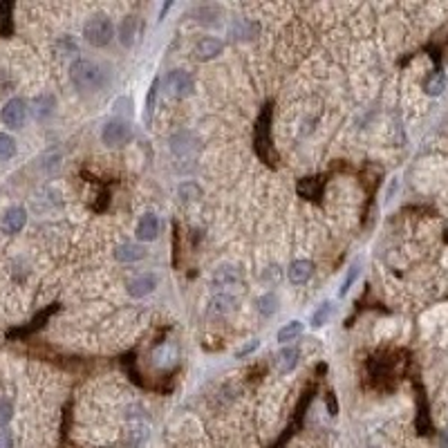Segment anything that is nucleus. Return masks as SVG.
Here are the masks:
<instances>
[{
	"label": "nucleus",
	"mask_w": 448,
	"mask_h": 448,
	"mask_svg": "<svg viewBox=\"0 0 448 448\" xmlns=\"http://www.w3.org/2000/svg\"><path fill=\"white\" fill-rule=\"evenodd\" d=\"M69 81L78 90V92H97L108 83V72L103 65H99L90 58H76L69 65Z\"/></svg>",
	"instance_id": "nucleus-1"
},
{
	"label": "nucleus",
	"mask_w": 448,
	"mask_h": 448,
	"mask_svg": "<svg viewBox=\"0 0 448 448\" xmlns=\"http://www.w3.org/2000/svg\"><path fill=\"white\" fill-rule=\"evenodd\" d=\"M83 38L92 47H106L115 38V25L106 14L90 16L83 25Z\"/></svg>",
	"instance_id": "nucleus-2"
},
{
	"label": "nucleus",
	"mask_w": 448,
	"mask_h": 448,
	"mask_svg": "<svg viewBox=\"0 0 448 448\" xmlns=\"http://www.w3.org/2000/svg\"><path fill=\"white\" fill-rule=\"evenodd\" d=\"M101 139L108 148H124L126 144H131V139H133V126L122 117L110 119V122L103 126Z\"/></svg>",
	"instance_id": "nucleus-3"
},
{
	"label": "nucleus",
	"mask_w": 448,
	"mask_h": 448,
	"mask_svg": "<svg viewBox=\"0 0 448 448\" xmlns=\"http://www.w3.org/2000/svg\"><path fill=\"white\" fill-rule=\"evenodd\" d=\"M164 85H166L168 94H171V97L186 99V97H191V92H193V76L188 72H184V69H173V72L166 74Z\"/></svg>",
	"instance_id": "nucleus-4"
},
{
	"label": "nucleus",
	"mask_w": 448,
	"mask_h": 448,
	"mask_svg": "<svg viewBox=\"0 0 448 448\" xmlns=\"http://www.w3.org/2000/svg\"><path fill=\"white\" fill-rule=\"evenodd\" d=\"M0 119H3V124L9 128H23L25 119H27V103L18 97L9 99L3 110H0Z\"/></svg>",
	"instance_id": "nucleus-5"
},
{
	"label": "nucleus",
	"mask_w": 448,
	"mask_h": 448,
	"mask_svg": "<svg viewBox=\"0 0 448 448\" xmlns=\"http://www.w3.org/2000/svg\"><path fill=\"white\" fill-rule=\"evenodd\" d=\"M117 34H119V43H122L124 47L131 49L135 43H137V38L139 34H142V18L131 14V16H126L122 23H119V29H117Z\"/></svg>",
	"instance_id": "nucleus-6"
},
{
	"label": "nucleus",
	"mask_w": 448,
	"mask_h": 448,
	"mask_svg": "<svg viewBox=\"0 0 448 448\" xmlns=\"http://www.w3.org/2000/svg\"><path fill=\"white\" fill-rule=\"evenodd\" d=\"M222 49H224V43L220 41V38H215V36H204L197 41L195 45V58L197 61H211V58L215 56H220L222 54Z\"/></svg>",
	"instance_id": "nucleus-7"
},
{
	"label": "nucleus",
	"mask_w": 448,
	"mask_h": 448,
	"mask_svg": "<svg viewBox=\"0 0 448 448\" xmlns=\"http://www.w3.org/2000/svg\"><path fill=\"white\" fill-rule=\"evenodd\" d=\"M126 287H128V294H131L133 298H144V296H148L151 292H155L157 278L153 274H142V276H137V278H131Z\"/></svg>",
	"instance_id": "nucleus-8"
},
{
	"label": "nucleus",
	"mask_w": 448,
	"mask_h": 448,
	"mask_svg": "<svg viewBox=\"0 0 448 448\" xmlns=\"http://www.w3.org/2000/svg\"><path fill=\"white\" fill-rule=\"evenodd\" d=\"M159 233V217L155 213L142 215V220L137 224V240L139 242H153Z\"/></svg>",
	"instance_id": "nucleus-9"
},
{
	"label": "nucleus",
	"mask_w": 448,
	"mask_h": 448,
	"mask_svg": "<svg viewBox=\"0 0 448 448\" xmlns=\"http://www.w3.org/2000/svg\"><path fill=\"white\" fill-rule=\"evenodd\" d=\"M242 281V274L235 267H220L213 274V290H224V287H233Z\"/></svg>",
	"instance_id": "nucleus-10"
},
{
	"label": "nucleus",
	"mask_w": 448,
	"mask_h": 448,
	"mask_svg": "<svg viewBox=\"0 0 448 448\" xmlns=\"http://www.w3.org/2000/svg\"><path fill=\"white\" fill-rule=\"evenodd\" d=\"M312 274H314L312 260H294L290 269H287V276H290V281L294 285H305L312 278Z\"/></svg>",
	"instance_id": "nucleus-11"
},
{
	"label": "nucleus",
	"mask_w": 448,
	"mask_h": 448,
	"mask_svg": "<svg viewBox=\"0 0 448 448\" xmlns=\"http://www.w3.org/2000/svg\"><path fill=\"white\" fill-rule=\"evenodd\" d=\"M25 222H27V211L23 206H14V208H9V211L5 213L3 229L7 233H18L25 226Z\"/></svg>",
	"instance_id": "nucleus-12"
},
{
	"label": "nucleus",
	"mask_w": 448,
	"mask_h": 448,
	"mask_svg": "<svg viewBox=\"0 0 448 448\" xmlns=\"http://www.w3.org/2000/svg\"><path fill=\"white\" fill-rule=\"evenodd\" d=\"M200 142L191 133H179L171 139V151L175 155H191V151H197Z\"/></svg>",
	"instance_id": "nucleus-13"
},
{
	"label": "nucleus",
	"mask_w": 448,
	"mask_h": 448,
	"mask_svg": "<svg viewBox=\"0 0 448 448\" xmlns=\"http://www.w3.org/2000/svg\"><path fill=\"white\" fill-rule=\"evenodd\" d=\"M115 258L119 263H137V260H144L146 258V247L137 244V242H128V244H122L117 249Z\"/></svg>",
	"instance_id": "nucleus-14"
},
{
	"label": "nucleus",
	"mask_w": 448,
	"mask_h": 448,
	"mask_svg": "<svg viewBox=\"0 0 448 448\" xmlns=\"http://www.w3.org/2000/svg\"><path fill=\"white\" fill-rule=\"evenodd\" d=\"M298 361H301V352L296 347H285V350H281V356H278V370L283 374H290L296 370Z\"/></svg>",
	"instance_id": "nucleus-15"
},
{
	"label": "nucleus",
	"mask_w": 448,
	"mask_h": 448,
	"mask_svg": "<svg viewBox=\"0 0 448 448\" xmlns=\"http://www.w3.org/2000/svg\"><path fill=\"white\" fill-rule=\"evenodd\" d=\"M303 330H305V325L301 323V321H290V323H285L281 330H278V341L281 343H290V341H294V338H298L303 334Z\"/></svg>",
	"instance_id": "nucleus-16"
},
{
	"label": "nucleus",
	"mask_w": 448,
	"mask_h": 448,
	"mask_svg": "<svg viewBox=\"0 0 448 448\" xmlns=\"http://www.w3.org/2000/svg\"><path fill=\"white\" fill-rule=\"evenodd\" d=\"M233 310H235V298L226 296V294L215 296L213 301L208 303V312H213V314H226V312H233Z\"/></svg>",
	"instance_id": "nucleus-17"
},
{
	"label": "nucleus",
	"mask_w": 448,
	"mask_h": 448,
	"mask_svg": "<svg viewBox=\"0 0 448 448\" xmlns=\"http://www.w3.org/2000/svg\"><path fill=\"white\" fill-rule=\"evenodd\" d=\"M334 314V305L332 303H321L314 310V314H312V318H310V323H312V327H323L327 321H330V316Z\"/></svg>",
	"instance_id": "nucleus-18"
},
{
	"label": "nucleus",
	"mask_w": 448,
	"mask_h": 448,
	"mask_svg": "<svg viewBox=\"0 0 448 448\" xmlns=\"http://www.w3.org/2000/svg\"><path fill=\"white\" fill-rule=\"evenodd\" d=\"M424 90L431 97H440L444 90H446V74L444 72H437V74H433L431 78L426 81V85H424Z\"/></svg>",
	"instance_id": "nucleus-19"
},
{
	"label": "nucleus",
	"mask_w": 448,
	"mask_h": 448,
	"mask_svg": "<svg viewBox=\"0 0 448 448\" xmlns=\"http://www.w3.org/2000/svg\"><path fill=\"white\" fill-rule=\"evenodd\" d=\"M16 155V139L7 133H0V162H7Z\"/></svg>",
	"instance_id": "nucleus-20"
},
{
	"label": "nucleus",
	"mask_w": 448,
	"mask_h": 448,
	"mask_svg": "<svg viewBox=\"0 0 448 448\" xmlns=\"http://www.w3.org/2000/svg\"><path fill=\"white\" fill-rule=\"evenodd\" d=\"M276 310H278V298H276V294H265V296L260 298V301H258V312H260L265 318L274 316Z\"/></svg>",
	"instance_id": "nucleus-21"
},
{
	"label": "nucleus",
	"mask_w": 448,
	"mask_h": 448,
	"mask_svg": "<svg viewBox=\"0 0 448 448\" xmlns=\"http://www.w3.org/2000/svg\"><path fill=\"white\" fill-rule=\"evenodd\" d=\"M54 110V97H41V99H36V108H34V115L38 119H45L49 117Z\"/></svg>",
	"instance_id": "nucleus-22"
},
{
	"label": "nucleus",
	"mask_w": 448,
	"mask_h": 448,
	"mask_svg": "<svg viewBox=\"0 0 448 448\" xmlns=\"http://www.w3.org/2000/svg\"><path fill=\"white\" fill-rule=\"evenodd\" d=\"M358 278V265H352L350 269H347V274H345V278H343V283H341V290H338V296H347V292L352 290V285H354V281Z\"/></svg>",
	"instance_id": "nucleus-23"
},
{
	"label": "nucleus",
	"mask_w": 448,
	"mask_h": 448,
	"mask_svg": "<svg viewBox=\"0 0 448 448\" xmlns=\"http://www.w3.org/2000/svg\"><path fill=\"white\" fill-rule=\"evenodd\" d=\"M298 193L305 195L307 200H316V177H305L301 184H298Z\"/></svg>",
	"instance_id": "nucleus-24"
},
{
	"label": "nucleus",
	"mask_w": 448,
	"mask_h": 448,
	"mask_svg": "<svg viewBox=\"0 0 448 448\" xmlns=\"http://www.w3.org/2000/svg\"><path fill=\"white\" fill-rule=\"evenodd\" d=\"M9 420H12V406L7 401H0V426H5Z\"/></svg>",
	"instance_id": "nucleus-25"
},
{
	"label": "nucleus",
	"mask_w": 448,
	"mask_h": 448,
	"mask_svg": "<svg viewBox=\"0 0 448 448\" xmlns=\"http://www.w3.org/2000/svg\"><path fill=\"white\" fill-rule=\"evenodd\" d=\"M179 195H182L184 200H186V195H200V188H197V184L188 182V184H184L182 188H179Z\"/></svg>",
	"instance_id": "nucleus-26"
},
{
	"label": "nucleus",
	"mask_w": 448,
	"mask_h": 448,
	"mask_svg": "<svg viewBox=\"0 0 448 448\" xmlns=\"http://www.w3.org/2000/svg\"><path fill=\"white\" fill-rule=\"evenodd\" d=\"M58 45H61V47H65V52H72V54H76V52H78V45H76V43L72 41V36H65V38H63V41H61V43H58Z\"/></svg>",
	"instance_id": "nucleus-27"
},
{
	"label": "nucleus",
	"mask_w": 448,
	"mask_h": 448,
	"mask_svg": "<svg viewBox=\"0 0 448 448\" xmlns=\"http://www.w3.org/2000/svg\"><path fill=\"white\" fill-rule=\"evenodd\" d=\"M256 347H258V341H251V343H249V345H244V347H242V350H238V354H235V356H247L249 352H254V350H256Z\"/></svg>",
	"instance_id": "nucleus-28"
},
{
	"label": "nucleus",
	"mask_w": 448,
	"mask_h": 448,
	"mask_svg": "<svg viewBox=\"0 0 448 448\" xmlns=\"http://www.w3.org/2000/svg\"><path fill=\"white\" fill-rule=\"evenodd\" d=\"M0 448H12V435L0 433Z\"/></svg>",
	"instance_id": "nucleus-29"
},
{
	"label": "nucleus",
	"mask_w": 448,
	"mask_h": 448,
	"mask_svg": "<svg viewBox=\"0 0 448 448\" xmlns=\"http://www.w3.org/2000/svg\"><path fill=\"white\" fill-rule=\"evenodd\" d=\"M440 446H442V448H448V431H444V433H442V437H440Z\"/></svg>",
	"instance_id": "nucleus-30"
}]
</instances>
